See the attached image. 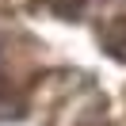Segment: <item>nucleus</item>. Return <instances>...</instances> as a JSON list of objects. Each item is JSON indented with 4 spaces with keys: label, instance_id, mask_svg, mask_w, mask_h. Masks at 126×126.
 <instances>
[{
    "label": "nucleus",
    "instance_id": "obj_1",
    "mask_svg": "<svg viewBox=\"0 0 126 126\" xmlns=\"http://www.w3.org/2000/svg\"><path fill=\"white\" fill-rule=\"evenodd\" d=\"M46 4H50L54 12H57V16H77L84 0H46Z\"/></svg>",
    "mask_w": 126,
    "mask_h": 126
}]
</instances>
